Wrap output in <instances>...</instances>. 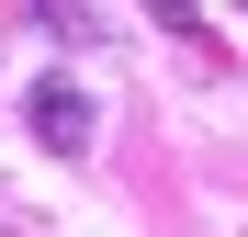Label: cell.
Masks as SVG:
<instances>
[{
  "mask_svg": "<svg viewBox=\"0 0 248 237\" xmlns=\"http://www.w3.org/2000/svg\"><path fill=\"white\" fill-rule=\"evenodd\" d=\"M91 125H102V113H91V91H79V79H34V136H46L57 158L91 147Z\"/></svg>",
  "mask_w": 248,
  "mask_h": 237,
  "instance_id": "cell-1",
  "label": "cell"
}]
</instances>
